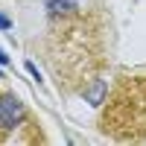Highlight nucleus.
<instances>
[{"label":"nucleus","instance_id":"f257e3e1","mask_svg":"<svg viewBox=\"0 0 146 146\" xmlns=\"http://www.w3.org/2000/svg\"><path fill=\"white\" fill-rule=\"evenodd\" d=\"M44 53L58 85L70 94H85L102 79L108 62V23L100 12H79L73 3L62 12H50Z\"/></svg>","mask_w":146,"mask_h":146},{"label":"nucleus","instance_id":"f03ea898","mask_svg":"<svg viewBox=\"0 0 146 146\" xmlns=\"http://www.w3.org/2000/svg\"><path fill=\"white\" fill-rule=\"evenodd\" d=\"M100 131L117 143H146V70H126L100 105Z\"/></svg>","mask_w":146,"mask_h":146},{"label":"nucleus","instance_id":"7ed1b4c3","mask_svg":"<svg viewBox=\"0 0 146 146\" xmlns=\"http://www.w3.org/2000/svg\"><path fill=\"white\" fill-rule=\"evenodd\" d=\"M6 143H44V135L35 117L29 114L27 102L21 100L15 91L0 88V146Z\"/></svg>","mask_w":146,"mask_h":146},{"label":"nucleus","instance_id":"20e7f679","mask_svg":"<svg viewBox=\"0 0 146 146\" xmlns=\"http://www.w3.org/2000/svg\"><path fill=\"white\" fill-rule=\"evenodd\" d=\"M0 27H3V29H9V18H3V15H0Z\"/></svg>","mask_w":146,"mask_h":146},{"label":"nucleus","instance_id":"39448f33","mask_svg":"<svg viewBox=\"0 0 146 146\" xmlns=\"http://www.w3.org/2000/svg\"><path fill=\"white\" fill-rule=\"evenodd\" d=\"M9 62V56H3V50H0V64H6Z\"/></svg>","mask_w":146,"mask_h":146}]
</instances>
